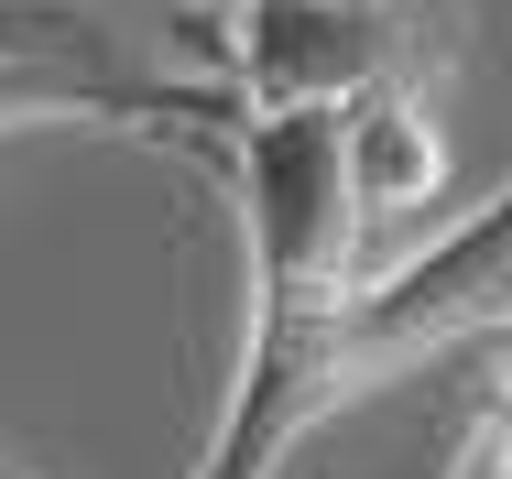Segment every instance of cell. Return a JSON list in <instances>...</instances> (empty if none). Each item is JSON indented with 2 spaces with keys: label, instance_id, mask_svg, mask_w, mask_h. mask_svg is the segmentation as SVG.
Returning a JSON list of instances; mask_svg holds the SVG:
<instances>
[{
  "label": "cell",
  "instance_id": "obj_1",
  "mask_svg": "<svg viewBox=\"0 0 512 479\" xmlns=\"http://www.w3.org/2000/svg\"><path fill=\"white\" fill-rule=\"evenodd\" d=\"M502 327H512V186L393 273L251 262V349H240V382H229V414L207 436L197 479H284V458L338 403L404 382L447 349H480Z\"/></svg>",
  "mask_w": 512,
  "mask_h": 479
},
{
  "label": "cell",
  "instance_id": "obj_3",
  "mask_svg": "<svg viewBox=\"0 0 512 479\" xmlns=\"http://www.w3.org/2000/svg\"><path fill=\"white\" fill-rule=\"evenodd\" d=\"M229 131L240 98L197 88V77H131V66H99L88 44L66 33H33V44H0V131Z\"/></svg>",
  "mask_w": 512,
  "mask_h": 479
},
{
  "label": "cell",
  "instance_id": "obj_5",
  "mask_svg": "<svg viewBox=\"0 0 512 479\" xmlns=\"http://www.w3.org/2000/svg\"><path fill=\"white\" fill-rule=\"evenodd\" d=\"M447 479H512V403H480V425L458 436Z\"/></svg>",
  "mask_w": 512,
  "mask_h": 479
},
{
  "label": "cell",
  "instance_id": "obj_6",
  "mask_svg": "<svg viewBox=\"0 0 512 479\" xmlns=\"http://www.w3.org/2000/svg\"><path fill=\"white\" fill-rule=\"evenodd\" d=\"M349 11H382V22H425V0H349Z\"/></svg>",
  "mask_w": 512,
  "mask_h": 479
},
{
  "label": "cell",
  "instance_id": "obj_7",
  "mask_svg": "<svg viewBox=\"0 0 512 479\" xmlns=\"http://www.w3.org/2000/svg\"><path fill=\"white\" fill-rule=\"evenodd\" d=\"M0 479H44V469H22V458H0Z\"/></svg>",
  "mask_w": 512,
  "mask_h": 479
},
{
  "label": "cell",
  "instance_id": "obj_2",
  "mask_svg": "<svg viewBox=\"0 0 512 479\" xmlns=\"http://www.w3.org/2000/svg\"><path fill=\"white\" fill-rule=\"evenodd\" d=\"M425 22H382L349 0H229L218 11V55H229V98L240 109H338V98L414 77Z\"/></svg>",
  "mask_w": 512,
  "mask_h": 479
},
{
  "label": "cell",
  "instance_id": "obj_4",
  "mask_svg": "<svg viewBox=\"0 0 512 479\" xmlns=\"http://www.w3.org/2000/svg\"><path fill=\"white\" fill-rule=\"evenodd\" d=\"M338 153H349L360 218H414V207H436V186H447V131L425 120L414 77H382V88L338 98Z\"/></svg>",
  "mask_w": 512,
  "mask_h": 479
}]
</instances>
